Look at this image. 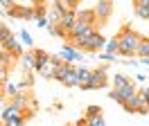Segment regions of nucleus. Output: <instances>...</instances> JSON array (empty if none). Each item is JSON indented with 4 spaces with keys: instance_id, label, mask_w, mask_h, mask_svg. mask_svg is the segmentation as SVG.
I'll list each match as a JSON object with an SVG mask.
<instances>
[{
    "instance_id": "nucleus-1",
    "label": "nucleus",
    "mask_w": 149,
    "mask_h": 126,
    "mask_svg": "<svg viewBox=\"0 0 149 126\" xmlns=\"http://www.w3.org/2000/svg\"><path fill=\"white\" fill-rule=\"evenodd\" d=\"M142 36L138 32H133L131 25H122L120 34H118V43H120V50H118V56H124V59H131L136 56V50H138Z\"/></svg>"
},
{
    "instance_id": "nucleus-2",
    "label": "nucleus",
    "mask_w": 149,
    "mask_h": 126,
    "mask_svg": "<svg viewBox=\"0 0 149 126\" xmlns=\"http://www.w3.org/2000/svg\"><path fill=\"white\" fill-rule=\"evenodd\" d=\"M109 83V70L106 68H97V70H91V79L81 83L84 90H97V88H106Z\"/></svg>"
},
{
    "instance_id": "nucleus-3",
    "label": "nucleus",
    "mask_w": 149,
    "mask_h": 126,
    "mask_svg": "<svg viewBox=\"0 0 149 126\" xmlns=\"http://www.w3.org/2000/svg\"><path fill=\"white\" fill-rule=\"evenodd\" d=\"M136 92H138V90H136V86L129 81V83H124V86H120V88H113V90H111V99H115L118 104H124V101H127V99H131Z\"/></svg>"
},
{
    "instance_id": "nucleus-4",
    "label": "nucleus",
    "mask_w": 149,
    "mask_h": 126,
    "mask_svg": "<svg viewBox=\"0 0 149 126\" xmlns=\"http://www.w3.org/2000/svg\"><path fill=\"white\" fill-rule=\"evenodd\" d=\"M93 9H95V18H97V23L104 25V23L111 18V14H113V2H111V0H100Z\"/></svg>"
},
{
    "instance_id": "nucleus-5",
    "label": "nucleus",
    "mask_w": 149,
    "mask_h": 126,
    "mask_svg": "<svg viewBox=\"0 0 149 126\" xmlns=\"http://www.w3.org/2000/svg\"><path fill=\"white\" fill-rule=\"evenodd\" d=\"M104 43H106V38H104L102 34H100V29H95L93 34L86 38V43L81 45V50H86V52H97V50H102L104 47Z\"/></svg>"
},
{
    "instance_id": "nucleus-6",
    "label": "nucleus",
    "mask_w": 149,
    "mask_h": 126,
    "mask_svg": "<svg viewBox=\"0 0 149 126\" xmlns=\"http://www.w3.org/2000/svg\"><path fill=\"white\" fill-rule=\"evenodd\" d=\"M97 29L95 27V23H86V20H77L74 23V27L70 29V36H91Z\"/></svg>"
},
{
    "instance_id": "nucleus-7",
    "label": "nucleus",
    "mask_w": 149,
    "mask_h": 126,
    "mask_svg": "<svg viewBox=\"0 0 149 126\" xmlns=\"http://www.w3.org/2000/svg\"><path fill=\"white\" fill-rule=\"evenodd\" d=\"M59 56H61L63 61H70V63H74V61L81 63V61H84V54L79 52L77 47H72L70 43H65V45H63V50H61V54H59Z\"/></svg>"
},
{
    "instance_id": "nucleus-8",
    "label": "nucleus",
    "mask_w": 149,
    "mask_h": 126,
    "mask_svg": "<svg viewBox=\"0 0 149 126\" xmlns=\"http://www.w3.org/2000/svg\"><path fill=\"white\" fill-rule=\"evenodd\" d=\"M72 68H74V65H72L70 61H61L59 65H56V70H54V77H52V79H54V81H61V83H63V79L68 77V72L72 70Z\"/></svg>"
},
{
    "instance_id": "nucleus-9",
    "label": "nucleus",
    "mask_w": 149,
    "mask_h": 126,
    "mask_svg": "<svg viewBox=\"0 0 149 126\" xmlns=\"http://www.w3.org/2000/svg\"><path fill=\"white\" fill-rule=\"evenodd\" d=\"M18 59H20V68H23L25 72H32V70H34V61H36L34 50H32V52H23Z\"/></svg>"
},
{
    "instance_id": "nucleus-10",
    "label": "nucleus",
    "mask_w": 149,
    "mask_h": 126,
    "mask_svg": "<svg viewBox=\"0 0 149 126\" xmlns=\"http://www.w3.org/2000/svg\"><path fill=\"white\" fill-rule=\"evenodd\" d=\"M74 23H77V16H74V9H68V11H65L63 16L59 18V25L63 27V29H68V32H70V29L74 27Z\"/></svg>"
},
{
    "instance_id": "nucleus-11",
    "label": "nucleus",
    "mask_w": 149,
    "mask_h": 126,
    "mask_svg": "<svg viewBox=\"0 0 149 126\" xmlns=\"http://www.w3.org/2000/svg\"><path fill=\"white\" fill-rule=\"evenodd\" d=\"M2 47H5V50H9L11 54H16V56H20V54H23V45H20V41L16 38V36L7 38V41L2 43Z\"/></svg>"
},
{
    "instance_id": "nucleus-12",
    "label": "nucleus",
    "mask_w": 149,
    "mask_h": 126,
    "mask_svg": "<svg viewBox=\"0 0 149 126\" xmlns=\"http://www.w3.org/2000/svg\"><path fill=\"white\" fill-rule=\"evenodd\" d=\"M74 16H77V20H86V23H95L97 25L95 9H74Z\"/></svg>"
},
{
    "instance_id": "nucleus-13",
    "label": "nucleus",
    "mask_w": 149,
    "mask_h": 126,
    "mask_svg": "<svg viewBox=\"0 0 149 126\" xmlns=\"http://www.w3.org/2000/svg\"><path fill=\"white\" fill-rule=\"evenodd\" d=\"M34 56H36V61H34V70H36V72L52 59V54H47L45 50H34Z\"/></svg>"
},
{
    "instance_id": "nucleus-14",
    "label": "nucleus",
    "mask_w": 149,
    "mask_h": 126,
    "mask_svg": "<svg viewBox=\"0 0 149 126\" xmlns=\"http://www.w3.org/2000/svg\"><path fill=\"white\" fill-rule=\"evenodd\" d=\"M63 86H68V88H72V86H81V79H79V74H77V68H72V70L68 72V77L63 79Z\"/></svg>"
},
{
    "instance_id": "nucleus-15",
    "label": "nucleus",
    "mask_w": 149,
    "mask_h": 126,
    "mask_svg": "<svg viewBox=\"0 0 149 126\" xmlns=\"http://www.w3.org/2000/svg\"><path fill=\"white\" fill-rule=\"evenodd\" d=\"M20 20H36V9L34 7H20Z\"/></svg>"
},
{
    "instance_id": "nucleus-16",
    "label": "nucleus",
    "mask_w": 149,
    "mask_h": 126,
    "mask_svg": "<svg viewBox=\"0 0 149 126\" xmlns=\"http://www.w3.org/2000/svg\"><path fill=\"white\" fill-rule=\"evenodd\" d=\"M136 56H140V59L149 56V38H142V41H140L138 50H136Z\"/></svg>"
},
{
    "instance_id": "nucleus-17",
    "label": "nucleus",
    "mask_w": 149,
    "mask_h": 126,
    "mask_svg": "<svg viewBox=\"0 0 149 126\" xmlns=\"http://www.w3.org/2000/svg\"><path fill=\"white\" fill-rule=\"evenodd\" d=\"M104 50H106V52H111V54H118V50H120L118 36H115V38H111V41H106V43H104Z\"/></svg>"
},
{
    "instance_id": "nucleus-18",
    "label": "nucleus",
    "mask_w": 149,
    "mask_h": 126,
    "mask_svg": "<svg viewBox=\"0 0 149 126\" xmlns=\"http://www.w3.org/2000/svg\"><path fill=\"white\" fill-rule=\"evenodd\" d=\"M104 124H106V119L102 117V113H100V115H93V117H88V119H86V126H104Z\"/></svg>"
},
{
    "instance_id": "nucleus-19",
    "label": "nucleus",
    "mask_w": 149,
    "mask_h": 126,
    "mask_svg": "<svg viewBox=\"0 0 149 126\" xmlns=\"http://www.w3.org/2000/svg\"><path fill=\"white\" fill-rule=\"evenodd\" d=\"M11 29L7 25H5V23H0V43H5V41H7V38H11Z\"/></svg>"
},
{
    "instance_id": "nucleus-20",
    "label": "nucleus",
    "mask_w": 149,
    "mask_h": 126,
    "mask_svg": "<svg viewBox=\"0 0 149 126\" xmlns=\"http://www.w3.org/2000/svg\"><path fill=\"white\" fill-rule=\"evenodd\" d=\"M124 83H129V79H127L124 74H115V77H113V88H120Z\"/></svg>"
},
{
    "instance_id": "nucleus-21",
    "label": "nucleus",
    "mask_w": 149,
    "mask_h": 126,
    "mask_svg": "<svg viewBox=\"0 0 149 126\" xmlns=\"http://www.w3.org/2000/svg\"><path fill=\"white\" fill-rule=\"evenodd\" d=\"M77 74H79L81 83H86V81L91 79V70H88V68H77Z\"/></svg>"
},
{
    "instance_id": "nucleus-22",
    "label": "nucleus",
    "mask_w": 149,
    "mask_h": 126,
    "mask_svg": "<svg viewBox=\"0 0 149 126\" xmlns=\"http://www.w3.org/2000/svg\"><path fill=\"white\" fill-rule=\"evenodd\" d=\"M16 92H18V86H16V83H5V95H7V97H14Z\"/></svg>"
},
{
    "instance_id": "nucleus-23",
    "label": "nucleus",
    "mask_w": 149,
    "mask_h": 126,
    "mask_svg": "<svg viewBox=\"0 0 149 126\" xmlns=\"http://www.w3.org/2000/svg\"><path fill=\"white\" fill-rule=\"evenodd\" d=\"M54 11L59 14V16H63L65 11H68V7H65V2H63V0H56V2H54Z\"/></svg>"
},
{
    "instance_id": "nucleus-24",
    "label": "nucleus",
    "mask_w": 149,
    "mask_h": 126,
    "mask_svg": "<svg viewBox=\"0 0 149 126\" xmlns=\"http://www.w3.org/2000/svg\"><path fill=\"white\" fill-rule=\"evenodd\" d=\"M20 41H23L25 45H34V38H32V36H29L25 29H20Z\"/></svg>"
},
{
    "instance_id": "nucleus-25",
    "label": "nucleus",
    "mask_w": 149,
    "mask_h": 126,
    "mask_svg": "<svg viewBox=\"0 0 149 126\" xmlns=\"http://www.w3.org/2000/svg\"><path fill=\"white\" fill-rule=\"evenodd\" d=\"M0 7L9 11V9H14V7H16V0H0Z\"/></svg>"
},
{
    "instance_id": "nucleus-26",
    "label": "nucleus",
    "mask_w": 149,
    "mask_h": 126,
    "mask_svg": "<svg viewBox=\"0 0 149 126\" xmlns=\"http://www.w3.org/2000/svg\"><path fill=\"white\" fill-rule=\"evenodd\" d=\"M59 18H61V16L56 14L54 9H47V20H50V23H59Z\"/></svg>"
},
{
    "instance_id": "nucleus-27",
    "label": "nucleus",
    "mask_w": 149,
    "mask_h": 126,
    "mask_svg": "<svg viewBox=\"0 0 149 126\" xmlns=\"http://www.w3.org/2000/svg\"><path fill=\"white\" fill-rule=\"evenodd\" d=\"M7 16H9V18H20V7L16 5L14 9H9V11H7Z\"/></svg>"
},
{
    "instance_id": "nucleus-28",
    "label": "nucleus",
    "mask_w": 149,
    "mask_h": 126,
    "mask_svg": "<svg viewBox=\"0 0 149 126\" xmlns=\"http://www.w3.org/2000/svg\"><path fill=\"white\" fill-rule=\"evenodd\" d=\"M102 113V108H97V106H91L88 110H86V117H93V115H100Z\"/></svg>"
},
{
    "instance_id": "nucleus-29",
    "label": "nucleus",
    "mask_w": 149,
    "mask_h": 126,
    "mask_svg": "<svg viewBox=\"0 0 149 126\" xmlns=\"http://www.w3.org/2000/svg\"><path fill=\"white\" fill-rule=\"evenodd\" d=\"M0 83H7V65H0Z\"/></svg>"
},
{
    "instance_id": "nucleus-30",
    "label": "nucleus",
    "mask_w": 149,
    "mask_h": 126,
    "mask_svg": "<svg viewBox=\"0 0 149 126\" xmlns=\"http://www.w3.org/2000/svg\"><path fill=\"white\" fill-rule=\"evenodd\" d=\"M36 23H38V27H47V25H50L47 16H38V18H36Z\"/></svg>"
},
{
    "instance_id": "nucleus-31",
    "label": "nucleus",
    "mask_w": 149,
    "mask_h": 126,
    "mask_svg": "<svg viewBox=\"0 0 149 126\" xmlns=\"http://www.w3.org/2000/svg\"><path fill=\"white\" fill-rule=\"evenodd\" d=\"M63 2L68 9H77V5H79V0H63Z\"/></svg>"
},
{
    "instance_id": "nucleus-32",
    "label": "nucleus",
    "mask_w": 149,
    "mask_h": 126,
    "mask_svg": "<svg viewBox=\"0 0 149 126\" xmlns=\"http://www.w3.org/2000/svg\"><path fill=\"white\" fill-rule=\"evenodd\" d=\"M140 61L145 63V65H149V56H145V59H140Z\"/></svg>"
},
{
    "instance_id": "nucleus-33",
    "label": "nucleus",
    "mask_w": 149,
    "mask_h": 126,
    "mask_svg": "<svg viewBox=\"0 0 149 126\" xmlns=\"http://www.w3.org/2000/svg\"><path fill=\"white\" fill-rule=\"evenodd\" d=\"M142 92H145V97H147V101H149V88H145Z\"/></svg>"
},
{
    "instance_id": "nucleus-34",
    "label": "nucleus",
    "mask_w": 149,
    "mask_h": 126,
    "mask_svg": "<svg viewBox=\"0 0 149 126\" xmlns=\"http://www.w3.org/2000/svg\"><path fill=\"white\" fill-rule=\"evenodd\" d=\"M2 92H5V83H0V95H2Z\"/></svg>"
},
{
    "instance_id": "nucleus-35",
    "label": "nucleus",
    "mask_w": 149,
    "mask_h": 126,
    "mask_svg": "<svg viewBox=\"0 0 149 126\" xmlns=\"http://www.w3.org/2000/svg\"><path fill=\"white\" fill-rule=\"evenodd\" d=\"M34 5H43V0H34Z\"/></svg>"
},
{
    "instance_id": "nucleus-36",
    "label": "nucleus",
    "mask_w": 149,
    "mask_h": 126,
    "mask_svg": "<svg viewBox=\"0 0 149 126\" xmlns=\"http://www.w3.org/2000/svg\"><path fill=\"white\" fill-rule=\"evenodd\" d=\"M52 2H56V0H52Z\"/></svg>"
}]
</instances>
